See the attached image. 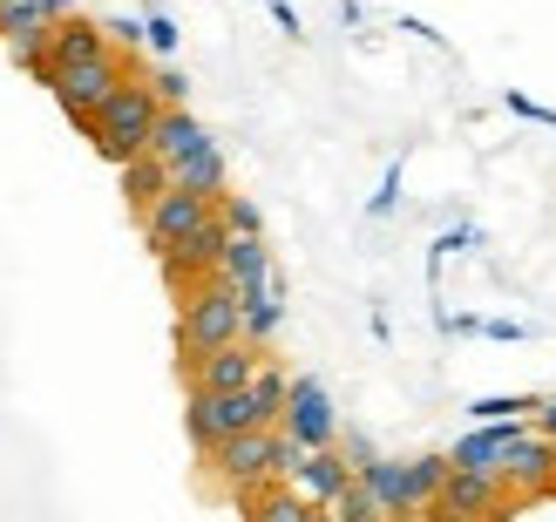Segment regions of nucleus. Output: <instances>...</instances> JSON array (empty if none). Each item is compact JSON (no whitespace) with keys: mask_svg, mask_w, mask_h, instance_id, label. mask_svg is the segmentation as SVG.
Wrapping results in <instances>:
<instances>
[{"mask_svg":"<svg viewBox=\"0 0 556 522\" xmlns=\"http://www.w3.org/2000/svg\"><path fill=\"white\" fill-rule=\"evenodd\" d=\"M407 522H441V515H407Z\"/></svg>","mask_w":556,"mask_h":522,"instance_id":"7c9ffc66","label":"nucleus"},{"mask_svg":"<svg viewBox=\"0 0 556 522\" xmlns=\"http://www.w3.org/2000/svg\"><path fill=\"white\" fill-rule=\"evenodd\" d=\"M462 415H468V428H495V421H530V415H543V400H530V394H482V400H468Z\"/></svg>","mask_w":556,"mask_h":522,"instance_id":"aec40b11","label":"nucleus"},{"mask_svg":"<svg viewBox=\"0 0 556 522\" xmlns=\"http://www.w3.org/2000/svg\"><path fill=\"white\" fill-rule=\"evenodd\" d=\"M170 183L177 190H198V198H225V156H217V143L198 150V156H184L177 170H170Z\"/></svg>","mask_w":556,"mask_h":522,"instance_id":"a211bd4d","label":"nucleus"},{"mask_svg":"<svg viewBox=\"0 0 556 522\" xmlns=\"http://www.w3.org/2000/svg\"><path fill=\"white\" fill-rule=\"evenodd\" d=\"M394 204H401V170H387V177H380V198L367 204V217H387Z\"/></svg>","mask_w":556,"mask_h":522,"instance_id":"bb28decb","label":"nucleus"},{"mask_svg":"<svg viewBox=\"0 0 556 522\" xmlns=\"http://www.w3.org/2000/svg\"><path fill=\"white\" fill-rule=\"evenodd\" d=\"M326 515H332V522H387V509H380V496H374L367 482H353V488H346V496L332 502Z\"/></svg>","mask_w":556,"mask_h":522,"instance_id":"412c9836","label":"nucleus"},{"mask_svg":"<svg viewBox=\"0 0 556 522\" xmlns=\"http://www.w3.org/2000/svg\"><path fill=\"white\" fill-rule=\"evenodd\" d=\"M150 89H156V102L163 109H184V96H190V81H184V68H156V75H143Z\"/></svg>","mask_w":556,"mask_h":522,"instance_id":"b1692460","label":"nucleus"},{"mask_svg":"<svg viewBox=\"0 0 556 522\" xmlns=\"http://www.w3.org/2000/svg\"><path fill=\"white\" fill-rule=\"evenodd\" d=\"M265 8H271V21H278V27H286V35H305V27H299V14L286 8V0H265Z\"/></svg>","mask_w":556,"mask_h":522,"instance_id":"c85d7f7f","label":"nucleus"},{"mask_svg":"<svg viewBox=\"0 0 556 522\" xmlns=\"http://www.w3.org/2000/svg\"><path fill=\"white\" fill-rule=\"evenodd\" d=\"M530 421H495V428H468L462 434V442L448 448V461H455V469H482V475H503V461L522 448V442H530Z\"/></svg>","mask_w":556,"mask_h":522,"instance_id":"f8f14e48","label":"nucleus"},{"mask_svg":"<svg viewBox=\"0 0 556 522\" xmlns=\"http://www.w3.org/2000/svg\"><path fill=\"white\" fill-rule=\"evenodd\" d=\"M353 482H359V469H353V455H346V448H299L286 488H299V496L313 502V509H332Z\"/></svg>","mask_w":556,"mask_h":522,"instance_id":"9d476101","label":"nucleus"},{"mask_svg":"<svg viewBox=\"0 0 556 522\" xmlns=\"http://www.w3.org/2000/svg\"><path fill=\"white\" fill-rule=\"evenodd\" d=\"M190 367V394H244L252 380L265 373V353L252 340H238V346H217V353H198V360H184Z\"/></svg>","mask_w":556,"mask_h":522,"instance_id":"9b49d317","label":"nucleus"},{"mask_svg":"<svg viewBox=\"0 0 556 522\" xmlns=\"http://www.w3.org/2000/svg\"><path fill=\"white\" fill-rule=\"evenodd\" d=\"M238 340H244V306H238V292H231L225 279L190 285L184 306H177V353H184V360L217 353V346H238Z\"/></svg>","mask_w":556,"mask_h":522,"instance_id":"20e7f679","label":"nucleus"},{"mask_svg":"<svg viewBox=\"0 0 556 522\" xmlns=\"http://www.w3.org/2000/svg\"><path fill=\"white\" fill-rule=\"evenodd\" d=\"M299 448H340V415H332V394L319 387L313 373H292V400H286V421Z\"/></svg>","mask_w":556,"mask_h":522,"instance_id":"1a4fd4ad","label":"nucleus"},{"mask_svg":"<svg viewBox=\"0 0 556 522\" xmlns=\"http://www.w3.org/2000/svg\"><path fill=\"white\" fill-rule=\"evenodd\" d=\"M156 123H163V102H156V89H150V81L136 75V81H123V89L102 102V116L89 123V143H96V150H102V156L123 170V163L150 156V136H156Z\"/></svg>","mask_w":556,"mask_h":522,"instance_id":"f03ea898","label":"nucleus"},{"mask_svg":"<svg viewBox=\"0 0 556 522\" xmlns=\"http://www.w3.org/2000/svg\"><path fill=\"white\" fill-rule=\"evenodd\" d=\"M123 81H136V68L123 62V54H102V62H81V68H54L41 75V89H54V102L68 109V123L75 129H89L102 116V102L123 89Z\"/></svg>","mask_w":556,"mask_h":522,"instance_id":"39448f33","label":"nucleus"},{"mask_svg":"<svg viewBox=\"0 0 556 522\" xmlns=\"http://www.w3.org/2000/svg\"><path fill=\"white\" fill-rule=\"evenodd\" d=\"M211 217H217V198H198V190H177V183H170V190H163V198L143 211V238H150L156 258H177L184 244L211 225Z\"/></svg>","mask_w":556,"mask_h":522,"instance_id":"0eeeda50","label":"nucleus"},{"mask_svg":"<svg viewBox=\"0 0 556 522\" xmlns=\"http://www.w3.org/2000/svg\"><path fill=\"white\" fill-rule=\"evenodd\" d=\"M102 54H116V41L102 35V21L68 14V21H54V35H48V68H41V75H54V68H81V62H102Z\"/></svg>","mask_w":556,"mask_h":522,"instance_id":"ddd939ff","label":"nucleus"},{"mask_svg":"<svg viewBox=\"0 0 556 522\" xmlns=\"http://www.w3.org/2000/svg\"><path fill=\"white\" fill-rule=\"evenodd\" d=\"M198 150H211V129L190 116V109H163V123H156V136H150V156L177 170V163L198 156Z\"/></svg>","mask_w":556,"mask_h":522,"instance_id":"4468645a","label":"nucleus"},{"mask_svg":"<svg viewBox=\"0 0 556 522\" xmlns=\"http://www.w3.org/2000/svg\"><path fill=\"white\" fill-rule=\"evenodd\" d=\"M163 190H170V163H156V156H136V163H123V198L136 204V211H150Z\"/></svg>","mask_w":556,"mask_h":522,"instance_id":"6ab92c4d","label":"nucleus"},{"mask_svg":"<svg viewBox=\"0 0 556 522\" xmlns=\"http://www.w3.org/2000/svg\"><path fill=\"white\" fill-rule=\"evenodd\" d=\"M217 279H225L231 292L271 279V252H265V238H231V244H225V265H217Z\"/></svg>","mask_w":556,"mask_h":522,"instance_id":"dca6fc26","label":"nucleus"},{"mask_svg":"<svg viewBox=\"0 0 556 522\" xmlns=\"http://www.w3.org/2000/svg\"><path fill=\"white\" fill-rule=\"evenodd\" d=\"M143 41H150V54H163V62H170V54L184 48V27L163 14V8H150V14H143Z\"/></svg>","mask_w":556,"mask_h":522,"instance_id":"4be33fe9","label":"nucleus"},{"mask_svg":"<svg viewBox=\"0 0 556 522\" xmlns=\"http://www.w3.org/2000/svg\"><path fill=\"white\" fill-rule=\"evenodd\" d=\"M238 306H244V340H252V346H265L278 326H286V298H278V279L238 285Z\"/></svg>","mask_w":556,"mask_h":522,"instance_id":"2eb2a0df","label":"nucleus"},{"mask_svg":"<svg viewBox=\"0 0 556 522\" xmlns=\"http://www.w3.org/2000/svg\"><path fill=\"white\" fill-rule=\"evenodd\" d=\"M217 217L231 225V238H258V204L252 198H217Z\"/></svg>","mask_w":556,"mask_h":522,"instance_id":"5701e85b","label":"nucleus"},{"mask_svg":"<svg viewBox=\"0 0 556 522\" xmlns=\"http://www.w3.org/2000/svg\"><path fill=\"white\" fill-rule=\"evenodd\" d=\"M509 496L516 488L503 475H482V469H448V482H441V496L428 515L441 522H503L509 515Z\"/></svg>","mask_w":556,"mask_h":522,"instance_id":"6e6552de","label":"nucleus"},{"mask_svg":"<svg viewBox=\"0 0 556 522\" xmlns=\"http://www.w3.org/2000/svg\"><path fill=\"white\" fill-rule=\"evenodd\" d=\"M211 475L231 488V496H265V488H286L292 482V461H299V442L286 428H258V434H238V442L211 448Z\"/></svg>","mask_w":556,"mask_h":522,"instance_id":"f257e3e1","label":"nucleus"},{"mask_svg":"<svg viewBox=\"0 0 556 522\" xmlns=\"http://www.w3.org/2000/svg\"><path fill=\"white\" fill-rule=\"evenodd\" d=\"M184 428H190V442L211 455V448L238 442V434H258L271 421H265V407H258L252 387H244V394H204L198 387V394H190V407H184Z\"/></svg>","mask_w":556,"mask_h":522,"instance_id":"423d86ee","label":"nucleus"},{"mask_svg":"<svg viewBox=\"0 0 556 522\" xmlns=\"http://www.w3.org/2000/svg\"><path fill=\"white\" fill-rule=\"evenodd\" d=\"M319 509L299 496V488H265V496H244V522H313Z\"/></svg>","mask_w":556,"mask_h":522,"instance_id":"f3484780","label":"nucleus"},{"mask_svg":"<svg viewBox=\"0 0 556 522\" xmlns=\"http://www.w3.org/2000/svg\"><path fill=\"white\" fill-rule=\"evenodd\" d=\"M455 461L448 455H414V461H394V455H374V461H359V482L380 496L387 522H407V515H428L434 496H441V482H448Z\"/></svg>","mask_w":556,"mask_h":522,"instance_id":"7ed1b4c3","label":"nucleus"},{"mask_svg":"<svg viewBox=\"0 0 556 522\" xmlns=\"http://www.w3.org/2000/svg\"><path fill=\"white\" fill-rule=\"evenodd\" d=\"M503 102H509V116H522V123H543V129H556V109H549V102H536V96H522V89H509Z\"/></svg>","mask_w":556,"mask_h":522,"instance_id":"393cba45","label":"nucleus"},{"mask_svg":"<svg viewBox=\"0 0 556 522\" xmlns=\"http://www.w3.org/2000/svg\"><path fill=\"white\" fill-rule=\"evenodd\" d=\"M536 434H543V442H556V400H543V415H536Z\"/></svg>","mask_w":556,"mask_h":522,"instance_id":"c756f323","label":"nucleus"},{"mask_svg":"<svg viewBox=\"0 0 556 522\" xmlns=\"http://www.w3.org/2000/svg\"><path fill=\"white\" fill-rule=\"evenodd\" d=\"M482 333H489V340H530V326H516V319H482Z\"/></svg>","mask_w":556,"mask_h":522,"instance_id":"cd10ccee","label":"nucleus"},{"mask_svg":"<svg viewBox=\"0 0 556 522\" xmlns=\"http://www.w3.org/2000/svg\"><path fill=\"white\" fill-rule=\"evenodd\" d=\"M102 35L116 41V48H136V41H143V21H136V14H116V21H102Z\"/></svg>","mask_w":556,"mask_h":522,"instance_id":"a878e982","label":"nucleus"}]
</instances>
